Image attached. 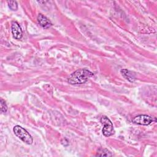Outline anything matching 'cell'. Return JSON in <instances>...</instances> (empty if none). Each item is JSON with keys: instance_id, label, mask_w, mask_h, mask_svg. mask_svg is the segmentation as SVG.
Returning <instances> with one entry per match:
<instances>
[{"instance_id": "obj_3", "label": "cell", "mask_w": 157, "mask_h": 157, "mask_svg": "<svg viewBox=\"0 0 157 157\" xmlns=\"http://www.w3.org/2000/svg\"><path fill=\"white\" fill-rule=\"evenodd\" d=\"M101 122L104 124L102 134L105 137H109L114 134L113 124L107 117L102 116L101 118Z\"/></svg>"}, {"instance_id": "obj_5", "label": "cell", "mask_w": 157, "mask_h": 157, "mask_svg": "<svg viewBox=\"0 0 157 157\" xmlns=\"http://www.w3.org/2000/svg\"><path fill=\"white\" fill-rule=\"evenodd\" d=\"M12 33L13 37L16 39H20L23 36V31L18 25L16 21H13L12 23Z\"/></svg>"}, {"instance_id": "obj_4", "label": "cell", "mask_w": 157, "mask_h": 157, "mask_svg": "<svg viewBox=\"0 0 157 157\" xmlns=\"http://www.w3.org/2000/svg\"><path fill=\"white\" fill-rule=\"evenodd\" d=\"M155 121L154 118L147 115H139L132 118V122L140 125H148Z\"/></svg>"}, {"instance_id": "obj_7", "label": "cell", "mask_w": 157, "mask_h": 157, "mask_svg": "<svg viewBox=\"0 0 157 157\" xmlns=\"http://www.w3.org/2000/svg\"><path fill=\"white\" fill-rule=\"evenodd\" d=\"M120 72L121 75L128 81L131 82H133L136 80V77L132 72H131L130 71L126 69H123L120 71Z\"/></svg>"}, {"instance_id": "obj_2", "label": "cell", "mask_w": 157, "mask_h": 157, "mask_svg": "<svg viewBox=\"0 0 157 157\" xmlns=\"http://www.w3.org/2000/svg\"><path fill=\"white\" fill-rule=\"evenodd\" d=\"M13 132L15 135L20 139H21L23 142L28 145H31L33 144V139L32 136L23 128L18 125H16L13 128Z\"/></svg>"}, {"instance_id": "obj_1", "label": "cell", "mask_w": 157, "mask_h": 157, "mask_svg": "<svg viewBox=\"0 0 157 157\" xmlns=\"http://www.w3.org/2000/svg\"><path fill=\"white\" fill-rule=\"evenodd\" d=\"M93 76L94 74L89 70L80 69L75 71L69 77L67 82L71 85L83 84Z\"/></svg>"}, {"instance_id": "obj_10", "label": "cell", "mask_w": 157, "mask_h": 157, "mask_svg": "<svg viewBox=\"0 0 157 157\" xmlns=\"http://www.w3.org/2000/svg\"><path fill=\"white\" fill-rule=\"evenodd\" d=\"M0 104H1V112L2 113H6V112L7 110V105H6L5 101L2 99H1Z\"/></svg>"}, {"instance_id": "obj_9", "label": "cell", "mask_w": 157, "mask_h": 157, "mask_svg": "<svg viewBox=\"0 0 157 157\" xmlns=\"http://www.w3.org/2000/svg\"><path fill=\"white\" fill-rule=\"evenodd\" d=\"M7 4L9 7L12 10H17L18 9V5L16 1H8Z\"/></svg>"}, {"instance_id": "obj_8", "label": "cell", "mask_w": 157, "mask_h": 157, "mask_svg": "<svg viewBox=\"0 0 157 157\" xmlns=\"http://www.w3.org/2000/svg\"><path fill=\"white\" fill-rule=\"evenodd\" d=\"M96 156H112V153L107 149L105 148H100Z\"/></svg>"}, {"instance_id": "obj_6", "label": "cell", "mask_w": 157, "mask_h": 157, "mask_svg": "<svg viewBox=\"0 0 157 157\" xmlns=\"http://www.w3.org/2000/svg\"><path fill=\"white\" fill-rule=\"evenodd\" d=\"M37 21L39 25L45 29L49 28L52 26V23L50 20L41 13H39L37 16Z\"/></svg>"}]
</instances>
